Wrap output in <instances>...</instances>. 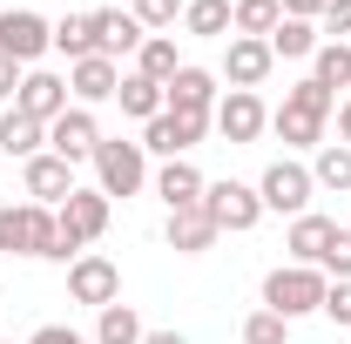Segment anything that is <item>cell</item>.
<instances>
[{"label": "cell", "instance_id": "obj_31", "mask_svg": "<svg viewBox=\"0 0 351 344\" xmlns=\"http://www.w3.org/2000/svg\"><path fill=\"white\" fill-rule=\"evenodd\" d=\"M243 344H291V317H277V310H250V317H243Z\"/></svg>", "mask_w": 351, "mask_h": 344}, {"label": "cell", "instance_id": "obj_37", "mask_svg": "<svg viewBox=\"0 0 351 344\" xmlns=\"http://www.w3.org/2000/svg\"><path fill=\"white\" fill-rule=\"evenodd\" d=\"M21 75H27V68H21V61H7V54H0V101H14V95H21Z\"/></svg>", "mask_w": 351, "mask_h": 344}, {"label": "cell", "instance_id": "obj_21", "mask_svg": "<svg viewBox=\"0 0 351 344\" xmlns=\"http://www.w3.org/2000/svg\"><path fill=\"white\" fill-rule=\"evenodd\" d=\"M217 236H223V230L210 223V216H203V203H196V210H176V216H169V250H182V257H203Z\"/></svg>", "mask_w": 351, "mask_h": 344}, {"label": "cell", "instance_id": "obj_33", "mask_svg": "<svg viewBox=\"0 0 351 344\" xmlns=\"http://www.w3.org/2000/svg\"><path fill=\"white\" fill-rule=\"evenodd\" d=\"M317 270H324L331 284H345V277H351V230H338V236H331V250H324V263H317Z\"/></svg>", "mask_w": 351, "mask_h": 344}, {"label": "cell", "instance_id": "obj_13", "mask_svg": "<svg viewBox=\"0 0 351 344\" xmlns=\"http://www.w3.org/2000/svg\"><path fill=\"white\" fill-rule=\"evenodd\" d=\"M68 297L95 304V310L115 304V297H122V270H115L108 257H75V263H68Z\"/></svg>", "mask_w": 351, "mask_h": 344}, {"label": "cell", "instance_id": "obj_8", "mask_svg": "<svg viewBox=\"0 0 351 344\" xmlns=\"http://www.w3.org/2000/svg\"><path fill=\"white\" fill-rule=\"evenodd\" d=\"M47 47H54V27H47L34 7H7V14H0V54H7V61L34 68Z\"/></svg>", "mask_w": 351, "mask_h": 344}, {"label": "cell", "instance_id": "obj_39", "mask_svg": "<svg viewBox=\"0 0 351 344\" xmlns=\"http://www.w3.org/2000/svg\"><path fill=\"white\" fill-rule=\"evenodd\" d=\"M338 135H345V149H351V95L338 101Z\"/></svg>", "mask_w": 351, "mask_h": 344}, {"label": "cell", "instance_id": "obj_10", "mask_svg": "<svg viewBox=\"0 0 351 344\" xmlns=\"http://www.w3.org/2000/svg\"><path fill=\"white\" fill-rule=\"evenodd\" d=\"M14 108L21 115H34V122H61L75 101H68V75H54V68H27L21 75V95H14Z\"/></svg>", "mask_w": 351, "mask_h": 344}, {"label": "cell", "instance_id": "obj_1", "mask_svg": "<svg viewBox=\"0 0 351 344\" xmlns=\"http://www.w3.org/2000/svg\"><path fill=\"white\" fill-rule=\"evenodd\" d=\"M324 291H331V277L324 270H311V263H277L270 277H263V310H277V317H311V310H324Z\"/></svg>", "mask_w": 351, "mask_h": 344}, {"label": "cell", "instance_id": "obj_18", "mask_svg": "<svg viewBox=\"0 0 351 344\" xmlns=\"http://www.w3.org/2000/svg\"><path fill=\"white\" fill-rule=\"evenodd\" d=\"M203 189H210V182H203V169H196L189 156H176V162L156 169V196L169 203V216H176V210H196V203H203Z\"/></svg>", "mask_w": 351, "mask_h": 344}, {"label": "cell", "instance_id": "obj_29", "mask_svg": "<svg viewBox=\"0 0 351 344\" xmlns=\"http://www.w3.org/2000/svg\"><path fill=\"white\" fill-rule=\"evenodd\" d=\"M54 47L68 54V68L88 61V54H95V21H88V14H61V21H54Z\"/></svg>", "mask_w": 351, "mask_h": 344}, {"label": "cell", "instance_id": "obj_11", "mask_svg": "<svg viewBox=\"0 0 351 344\" xmlns=\"http://www.w3.org/2000/svg\"><path fill=\"white\" fill-rule=\"evenodd\" d=\"M21 182H27V196H34V203H47V210H61V203L82 189V182H75V162H61L54 149H41L34 162H21Z\"/></svg>", "mask_w": 351, "mask_h": 344}, {"label": "cell", "instance_id": "obj_5", "mask_svg": "<svg viewBox=\"0 0 351 344\" xmlns=\"http://www.w3.org/2000/svg\"><path fill=\"white\" fill-rule=\"evenodd\" d=\"M210 135V115H189V108H162L156 122H142V156H162V162H176V156H189L196 142Z\"/></svg>", "mask_w": 351, "mask_h": 344}, {"label": "cell", "instance_id": "obj_9", "mask_svg": "<svg viewBox=\"0 0 351 344\" xmlns=\"http://www.w3.org/2000/svg\"><path fill=\"white\" fill-rule=\"evenodd\" d=\"M210 129H217L223 142H257V135L270 129V108H263V95H250V88H230L217 101V115H210Z\"/></svg>", "mask_w": 351, "mask_h": 344}, {"label": "cell", "instance_id": "obj_20", "mask_svg": "<svg viewBox=\"0 0 351 344\" xmlns=\"http://www.w3.org/2000/svg\"><path fill=\"white\" fill-rule=\"evenodd\" d=\"M41 149H47V122L21 115V108H7V115H0V156H21V162H34Z\"/></svg>", "mask_w": 351, "mask_h": 344}, {"label": "cell", "instance_id": "obj_19", "mask_svg": "<svg viewBox=\"0 0 351 344\" xmlns=\"http://www.w3.org/2000/svg\"><path fill=\"white\" fill-rule=\"evenodd\" d=\"M331 236H338V223H331V216H291V236H284V250H291V263H311V270H317V263H324V250H331Z\"/></svg>", "mask_w": 351, "mask_h": 344}, {"label": "cell", "instance_id": "obj_27", "mask_svg": "<svg viewBox=\"0 0 351 344\" xmlns=\"http://www.w3.org/2000/svg\"><path fill=\"white\" fill-rule=\"evenodd\" d=\"M270 54H277V61H304V54H317V21H277Z\"/></svg>", "mask_w": 351, "mask_h": 344}, {"label": "cell", "instance_id": "obj_12", "mask_svg": "<svg viewBox=\"0 0 351 344\" xmlns=\"http://www.w3.org/2000/svg\"><path fill=\"white\" fill-rule=\"evenodd\" d=\"M270 68H277L270 41H250V34H230V54H223V82H230V88H250V95H257V88L270 82Z\"/></svg>", "mask_w": 351, "mask_h": 344}, {"label": "cell", "instance_id": "obj_7", "mask_svg": "<svg viewBox=\"0 0 351 344\" xmlns=\"http://www.w3.org/2000/svg\"><path fill=\"white\" fill-rule=\"evenodd\" d=\"M257 196H263V210H277V216H304V210H311V196H317V182H311V169H304V162L277 156V162L263 169Z\"/></svg>", "mask_w": 351, "mask_h": 344}, {"label": "cell", "instance_id": "obj_25", "mask_svg": "<svg viewBox=\"0 0 351 344\" xmlns=\"http://www.w3.org/2000/svg\"><path fill=\"white\" fill-rule=\"evenodd\" d=\"M176 68H182V61H176V41H169V34H149V41L135 47V75H149V82L169 88V82H176Z\"/></svg>", "mask_w": 351, "mask_h": 344}, {"label": "cell", "instance_id": "obj_40", "mask_svg": "<svg viewBox=\"0 0 351 344\" xmlns=\"http://www.w3.org/2000/svg\"><path fill=\"white\" fill-rule=\"evenodd\" d=\"M142 344H189V338H182V331H149Z\"/></svg>", "mask_w": 351, "mask_h": 344}, {"label": "cell", "instance_id": "obj_23", "mask_svg": "<svg viewBox=\"0 0 351 344\" xmlns=\"http://www.w3.org/2000/svg\"><path fill=\"white\" fill-rule=\"evenodd\" d=\"M115 101H122V115H135V122H156V115L169 108V95H162V82H149V75H122V88H115Z\"/></svg>", "mask_w": 351, "mask_h": 344}, {"label": "cell", "instance_id": "obj_41", "mask_svg": "<svg viewBox=\"0 0 351 344\" xmlns=\"http://www.w3.org/2000/svg\"><path fill=\"white\" fill-rule=\"evenodd\" d=\"M0 162H7V156H0Z\"/></svg>", "mask_w": 351, "mask_h": 344}, {"label": "cell", "instance_id": "obj_42", "mask_svg": "<svg viewBox=\"0 0 351 344\" xmlns=\"http://www.w3.org/2000/svg\"><path fill=\"white\" fill-rule=\"evenodd\" d=\"M0 344H7V338H0Z\"/></svg>", "mask_w": 351, "mask_h": 344}, {"label": "cell", "instance_id": "obj_34", "mask_svg": "<svg viewBox=\"0 0 351 344\" xmlns=\"http://www.w3.org/2000/svg\"><path fill=\"white\" fill-rule=\"evenodd\" d=\"M317 27H324V41H351V0H331L317 14Z\"/></svg>", "mask_w": 351, "mask_h": 344}, {"label": "cell", "instance_id": "obj_28", "mask_svg": "<svg viewBox=\"0 0 351 344\" xmlns=\"http://www.w3.org/2000/svg\"><path fill=\"white\" fill-rule=\"evenodd\" d=\"M311 182H317V189H338V196L351 189V149H345V142H324V149H317Z\"/></svg>", "mask_w": 351, "mask_h": 344}, {"label": "cell", "instance_id": "obj_24", "mask_svg": "<svg viewBox=\"0 0 351 344\" xmlns=\"http://www.w3.org/2000/svg\"><path fill=\"white\" fill-rule=\"evenodd\" d=\"M142 317H135V304H101V317H95V344H142Z\"/></svg>", "mask_w": 351, "mask_h": 344}, {"label": "cell", "instance_id": "obj_38", "mask_svg": "<svg viewBox=\"0 0 351 344\" xmlns=\"http://www.w3.org/2000/svg\"><path fill=\"white\" fill-rule=\"evenodd\" d=\"M331 0H284V21H317Z\"/></svg>", "mask_w": 351, "mask_h": 344}, {"label": "cell", "instance_id": "obj_14", "mask_svg": "<svg viewBox=\"0 0 351 344\" xmlns=\"http://www.w3.org/2000/svg\"><path fill=\"white\" fill-rule=\"evenodd\" d=\"M115 88H122V61H108V54H88V61L68 68V95H75V108L115 101Z\"/></svg>", "mask_w": 351, "mask_h": 344}, {"label": "cell", "instance_id": "obj_32", "mask_svg": "<svg viewBox=\"0 0 351 344\" xmlns=\"http://www.w3.org/2000/svg\"><path fill=\"white\" fill-rule=\"evenodd\" d=\"M129 14L149 27V34H162V27H176V21H182V0H135Z\"/></svg>", "mask_w": 351, "mask_h": 344}, {"label": "cell", "instance_id": "obj_36", "mask_svg": "<svg viewBox=\"0 0 351 344\" xmlns=\"http://www.w3.org/2000/svg\"><path fill=\"white\" fill-rule=\"evenodd\" d=\"M27 344H95V338H82V331H68V324H41Z\"/></svg>", "mask_w": 351, "mask_h": 344}, {"label": "cell", "instance_id": "obj_16", "mask_svg": "<svg viewBox=\"0 0 351 344\" xmlns=\"http://www.w3.org/2000/svg\"><path fill=\"white\" fill-rule=\"evenodd\" d=\"M95 142H101V129H95V115H88V108H68L61 122H47V149H54L61 162H88V156H95Z\"/></svg>", "mask_w": 351, "mask_h": 344}, {"label": "cell", "instance_id": "obj_35", "mask_svg": "<svg viewBox=\"0 0 351 344\" xmlns=\"http://www.w3.org/2000/svg\"><path fill=\"white\" fill-rule=\"evenodd\" d=\"M324 317H331V324H345V331H351V277H345V284H331V291H324Z\"/></svg>", "mask_w": 351, "mask_h": 344}, {"label": "cell", "instance_id": "obj_22", "mask_svg": "<svg viewBox=\"0 0 351 344\" xmlns=\"http://www.w3.org/2000/svg\"><path fill=\"white\" fill-rule=\"evenodd\" d=\"M284 21V0H230V34H250V41H270Z\"/></svg>", "mask_w": 351, "mask_h": 344}, {"label": "cell", "instance_id": "obj_26", "mask_svg": "<svg viewBox=\"0 0 351 344\" xmlns=\"http://www.w3.org/2000/svg\"><path fill=\"white\" fill-rule=\"evenodd\" d=\"M182 27L203 34V41H223L230 34V0H182Z\"/></svg>", "mask_w": 351, "mask_h": 344}, {"label": "cell", "instance_id": "obj_3", "mask_svg": "<svg viewBox=\"0 0 351 344\" xmlns=\"http://www.w3.org/2000/svg\"><path fill=\"white\" fill-rule=\"evenodd\" d=\"M61 223L47 203H0V250L7 257H54Z\"/></svg>", "mask_w": 351, "mask_h": 344}, {"label": "cell", "instance_id": "obj_2", "mask_svg": "<svg viewBox=\"0 0 351 344\" xmlns=\"http://www.w3.org/2000/svg\"><path fill=\"white\" fill-rule=\"evenodd\" d=\"M324 122H331V88L324 82H298L284 95V108L270 115V129L284 135L291 149H317L324 142Z\"/></svg>", "mask_w": 351, "mask_h": 344}, {"label": "cell", "instance_id": "obj_6", "mask_svg": "<svg viewBox=\"0 0 351 344\" xmlns=\"http://www.w3.org/2000/svg\"><path fill=\"white\" fill-rule=\"evenodd\" d=\"M203 216H210L217 230H230V236H243V230L263 223V196L250 189V182H230V175H223V182L203 189Z\"/></svg>", "mask_w": 351, "mask_h": 344}, {"label": "cell", "instance_id": "obj_30", "mask_svg": "<svg viewBox=\"0 0 351 344\" xmlns=\"http://www.w3.org/2000/svg\"><path fill=\"white\" fill-rule=\"evenodd\" d=\"M317 75L311 82H324V88H351V41H317Z\"/></svg>", "mask_w": 351, "mask_h": 344}, {"label": "cell", "instance_id": "obj_4", "mask_svg": "<svg viewBox=\"0 0 351 344\" xmlns=\"http://www.w3.org/2000/svg\"><path fill=\"white\" fill-rule=\"evenodd\" d=\"M88 162H95V189H101V196H135V189L149 182V156H142V142H122V135H101Z\"/></svg>", "mask_w": 351, "mask_h": 344}, {"label": "cell", "instance_id": "obj_15", "mask_svg": "<svg viewBox=\"0 0 351 344\" xmlns=\"http://www.w3.org/2000/svg\"><path fill=\"white\" fill-rule=\"evenodd\" d=\"M88 21H95V54H108V61H122V54H135L149 41V27L135 14H122V7H95Z\"/></svg>", "mask_w": 351, "mask_h": 344}, {"label": "cell", "instance_id": "obj_17", "mask_svg": "<svg viewBox=\"0 0 351 344\" xmlns=\"http://www.w3.org/2000/svg\"><path fill=\"white\" fill-rule=\"evenodd\" d=\"M162 95H169V108H189V115H217V101H223L217 75H210V68H189V61L176 68V82L162 88Z\"/></svg>", "mask_w": 351, "mask_h": 344}]
</instances>
